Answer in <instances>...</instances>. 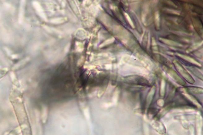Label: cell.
<instances>
[{
    "label": "cell",
    "instance_id": "1",
    "mask_svg": "<svg viewBox=\"0 0 203 135\" xmlns=\"http://www.w3.org/2000/svg\"><path fill=\"white\" fill-rule=\"evenodd\" d=\"M173 63L175 69L187 82L192 84L195 83L194 80L192 78V76L179 62L176 61H174Z\"/></svg>",
    "mask_w": 203,
    "mask_h": 135
},
{
    "label": "cell",
    "instance_id": "2",
    "mask_svg": "<svg viewBox=\"0 0 203 135\" xmlns=\"http://www.w3.org/2000/svg\"><path fill=\"white\" fill-rule=\"evenodd\" d=\"M127 81L130 84L139 85H149V82L146 79L139 76H132L128 77Z\"/></svg>",
    "mask_w": 203,
    "mask_h": 135
},
{
    "label": "cell",
    "instance_id": "3",
    "mask_svg": "<svg viewBox=\"0 0 203 135\" xmlns=\"http://www.w3.org/2000/svg\"><path fill=\"white\" fill-rule=\"evenodd\" d=\"M165 70L166 71V72L167 74L175 81L176 83L181 85V86H184L186 85L185 81H183L181 78H180L178 73L175 72L173 69H170V68L167 67L165 68Z\"/></svg>",
    "mask_w": 203,
    "mask_h": 135
},
{
    "label": "cell",
    "instance_id": "4",
    "mask_svg": "<svg viewBox=\"0 0 203 135\" xmlns=\"http://www.w3.org/2000/svg\"><path fill=\"white\" fill-rule=\"evenodd\" d=\"M177 55L178 56H180V57L182 59L186 60V61H188V62L192 63V64H195V65H197V66H201V65H200V63L197 62L196 60H195L194 59L192 58V57H190V56L185 55L183 54H178Z\"/></svg>",
    "mask_w": 203,
    "mask_h": 135
},
{
    "label": "cell",
    "instance_id": "5",
    "mask_svg": "<svg viewBox=\"0 0 203 135\" xmlns=\"http://www.w3.org/2000/svg\"><path fill=\"white\" fill-rule=\"evenodd\" d=\"M159 40L161 41L162 42L170 46H181L179 43L174 41H173L167 40V39L163 38L160 37Z\"/></svg>",
    "mask_w": 203,
    "mask_h": 135
},
{
    "label": "cell",
    "instance_id": "6",
    "mask_svg": "<svg viewBox=\"0 0 203 135\" xmlns=\"http://www.w3.org/2000/svg\"><path fill=\"white\" fill-rule=\"evenodd\" d=\"M187 90L189 92L195 94H201L203 93V89L201 88L197 87H187Z\"/></svg>",
    "mask_w": 203,
    "mask_h": 135
},
{
    "label": "cell",
    "instance_id": "7",
    "mask_svg": "<svg viewBox=\"0 0 203 135\" xmlns=\"http://www.w3.org/2000/svg\"><path fill=\"white\" fill-rule=\"evenodd\" d=\"M76 35L78 39L83 40V39L86 38V37L87 36V33L83 29H79L76 33Z\"/></svg>",
    "mask_w": 203,
    "mask_h": 135
},
{
    "label": "cell",
    "instance_id": "8",
    "mask_svg": "<svg viewBox=\"0 0 203 135\" xmlns=\"http://www.w3.org/2000/svg\"><path fill=\"white\" fill-rule=\"evenodd\" d=\"M115 39L114 38L112 37L107 39V40L105 41L104 42L102 43L99 46L100 48H103V47H105L106 46L110 45L112 43H113L115 41Z\"/></svg>",
    "mask_w": 203,
    "mask_h": 135
},
{
    "label": "cell",
    "instance_id": "9",
    "mask_svg": "<svg viewBox=\"0 0 203 135\" xmlns=\"http://www.w3.org/2000/svg\"><path fill=\"white\" fill-rule=\"evenodd\" d=\"M67 20L66 18H53L51 20V22L54 24H60L66 21Z\"/></svg>",
    "mask_w": 203,
    "mask_h": 135
},
{
    "label": "cell",
    "instance_id": "10",
    "mask_svg": "<svg viewBox=\"0 0 203 135\" xmlns=\"http://www.w3.org/2000/svg\"><path fill=\"white\" fill-rule=\"evenodd\" d=\"M188 69L191 71V72L192 73H193V74H194L195 76H196L197 77H198L199 78H200V79L203 80V76L202 74H201L198 70H197V69H196V68H193L192 67H190L188 68Z\"/></svg>",
    "mask_w": 203,
    "mask_h": 135
},
{
    "label": "cell",
    "instance_id": "11",
    "mask_svg": "<svg viewBox=\"0 0 203 135\" xmlns=\"http://www.w3.org/2000/svg\"><path fill=\"white\" fill-rule=\"evenodd\" d=\"M160 20L159 13H158V11H157L155 14V23L156 28L157 30H159L160 29Z\"/></svg>",
    "mask_w": 203,
    "mask_h": 135
},
{
    "label": "cell",
    "instance_id": "12",
    "mask_svg": "<svg viewBox=\"0 0 203 135\" xmlns=\"http://www.w3.org/2000/svg\"><path fill=\"white\" fill-rule=\"evenodd\" d=\"M124 15H125V18H126L127 20L128 23H129L131 27L133 28H135V26L133 22L132 21L129 15L126 13H124Z\"/></svg>",
    "mask_w": 203,
    "mask_h": 135
},
{
    "label": "cell",
    "instance_id": "13",
    "mask_svg": "<svg viewBox=\"0 0 203 135\" xmlns=\"http://www.w3.org/2000/svg\"><path fill=\"white\" fill-rule=\"evenodd\" d=\"M76 50L77 52H81L83 50V46L82 43L79 42H76Z\"/></svg>",
    "mask_w": 203,
    "mask_h": 135
},
{
    "label": "cell",
    "instance_id": "14",
    "mask_svg": "<svg viewBox=\"0 0 203 135\" xmlns=\"http://www.w3.org/2000/svg\"><path fill=\"white\" fill-rule=\"evenodd\" d=\"M8 72L7 68H3L0 69V79L4 76Z\"/></svg>",
    "mask_w": 203,
    "mask_h": 135
},
{
    "label": "cell",
    "instance_id": "15",
    "mask_svg": "<svg viewBox=\"0 0 203 135\" xmlns=\"http://www.w3.org/2000/svg\"><path fill=\"white\" fill-rule=\"evenodd\" d=\"M202 43H199V44H196V45H194L193 46H192L190 47L189 48V49H188V52H192V50H194L196 49V48H197L198 47H199V46H200L201 45H202Z\"/></svg>",
    "mask_w": 203,
    "mask_h": 135
},
{
    "label": "cell",
    "instance_id": "16",
    "mask_svg": "<svg viewBox=\"0 0 203 135\" xmlns=\"http://www.w3.org/2000/svg\"><path fill=\"white\" fill-rule=\"evenodd\" d=\"M148 41V35L147 33H146L144 36L143 41V45L145 47L147 45L146 44Z\"/></svg>",
    "mask_w": 203,
    "mask_h": 135
},
{
    "label": "cell",
    "instance_id": "17",
    "mask_svg": "<svg viewBox=\"0 0 203 135\" xmlns=\"http://www.w3.org/2000/svg\"><path fill=\"white\" fill-rule=\"evenodd\" d=\"M165 82L164 80H162L161 84V94H164L165 91Z\"/></svg>",
    "mask_w": 203,
    "mask_h": 135
},
{
    "label": "cell",
    "instance_id": "18",
    "mask_svg": "<svg viewBox=\"0 0 203 135\" xmlns=\"http://www.w3.org/2000/svg\"><path fill=\"white\" fill-rule=\"evenodd\" d=\"M152 46H154L157 45V44L156 43V41L155 39H154V37H152Z\"/></svg>",
    "mask_w": 203,
    "mask_h": 135
}]
</instances>
